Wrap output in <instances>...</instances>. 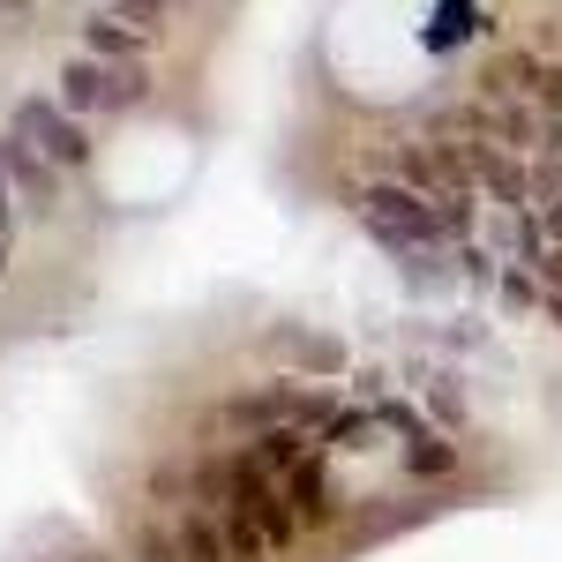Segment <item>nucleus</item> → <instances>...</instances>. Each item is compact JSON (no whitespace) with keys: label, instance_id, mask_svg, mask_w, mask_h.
Returning <instances> with one entry per match:
<instances>
[{"label":"nucleus","instance_id":"1","mask_svg":"<svg viewBox=\"0 0 562 562\" xmlns=\"http://www.w3.org/2000/svg\"><path fill=\"white\" fill-rule=\"evenodd\" d=\"M352 211H360V225H368V240H383L390 256H420V248H442V240H458V225H450V203L420 195L413 180H368V188L352 195Z\"/></svg>","mask_w":562,"mask_h":562},{"label":"nucleus","instance_id":"2","mask_svg":"<svg viewBox=\"0 0 562 562\" xmlns=\"http://www.w3.org/2000/svg\"><path fill=\"white\" fill-rule=\"evenodd\" d=\"M8 135L38 143V150L53 158V166H60V173H83V166H90V128H83V113H68L53 90H31V98H15V113H8Z\"/></svg>","mask_w":562,"mask_h":562},{"label":"nucleus","instance_id":"3","mask_svg":"<svg viewBox=\"0 0 562 562\" xmlns=\"http://www.w3.org/2000/svg\"><path fill=\"white\" fill-rule=\"evenodd\" d=\"M0 158H8V188H15V211L23 217H53L60 211V166L45 158L38 143H23V135H0Z\"/></svg>","mask_w":562,"mask_h":562},{"label":"nucleus","instance_id":"4","mask_svg":"<svg viewBox=\"0 0 562 562\" xmlns=\"http://www.w3.org/2000/svg\"><path fill=\"white\" fill-rule=\"evenodd\" d=\"M278 487H285V503L301 510L307 532H323V525L338 518V495H330V458H323V442H315V450H307V458H301L285 480H278Z\"/></svg>","mask_w":562,"mask_h":562},{"label":"nucleus","instance_id":"5","mask_svg":"<svg viewBox=\"0 0 562 562\" xmlns=\"http://www.w3.org/2000/svg\"><path fill=\"white\" fill-rule=\"evenodd\" d=\"M53 98L68 105V113H83V121H105L113 113V60H60V83H53Z\"/></svg>","mask_w":562,"mask_h":562},{"label":"nucleus","instance_id":"6","mask_svg":"<svg viewBox=\"0 0 562 562\" xmlns=\"http://www.w3.org/2000/svg\"><path fill=\"white\" fill-rule=\"evenodd\" d=\"M307 450H315V428H307V420H285V428H262V435H248V458H256L262 473H293V465H301Z\"/></svg>","mask_w":562,"mask_h":562},{"label":"nucleus","instance_id":"7","mask_svg":"<svg viewBox=\"0 0 562 562\" xmlns=\"http://www.w3.org/2000/svg\"><path fill=\"white\" fill-rule=\"evenodd\" d=\"M83 45L98 53V60H143V53H150V31H143V23H128V15H90V23H83Z\"/></svg>","mask_w":562,"mask_h":562},{"label":"nucleus","instance_id":"8","mask_svg":"<svg viewBox=\"0 0 562 562\" xmlns=\"http://www.w3.org/2000/svg\"><path fill=\"white\" fill-rule=\"evenodd\" d=\"M180 555L188 562H233L225 518H217V510H180Z\"/></svg>","mask_w":562,"mask_h":562},{"label":"nucleus","instance_id":"9","mask_svg":"<svg viewBox=\"0 0 562 562\" xmlns=\"http://www.w3.org/2000/svg\"><path fill=\"white\" fill-rule=\"evenodd\" d=\"M397 473L405 480H458V450L442 442V435H405V458H397Z\"/></svg>","mask_w":562,"mask_h":562},{"label":"nucleus","instance_id":"10","mask_svg":"<svg viewBox=\"0 0 562 562\" xmlns=\"http://www.w3.org/2000/svg\"><path fill=\"white\" fill-rule=\"evenodd\" d=\"M278 346H285V352H301L315 375H338V368H346V346H338L330 330H278Z\"/></svg>","mask_w":562,"mask_h":562},{"label":"nucleus","instance_id":"11","mask_svg":"<svg viewBox=\"0 0 562 562\" xmlns=\"http://www.w3.org/2000/svg\"><path fill=\"white\" fill-rule=\"evenodd\" d=\"M135 562H188L180 555V510L173 518H150L143 532H135Z\"/></svg>","mask_w":562,"mask_h":562},{"label":"nucleus","instance_id":"12","mask_svg":"<svg viewBox=\"0 0 562 562\" xmlns=\"http://www.w3.org/2000/svg\"><path fill=\"white\" fill-rule=\"evenodd\" d=\"M150 503L158 510H188V465H173V458L150 465Z\"/></svg>","mask_w":562,"mask_h":562},{"label":"nucleus","instance_id":"13","mask_svg":"<svg viewBox=\"0 0 562 562\" xmlns=\"http://www.w3.org/2000/svg\"><path fill=\"white\" fill-rule=\"evenodd\" d=\"M166 8H173V0H113V15H128V23H143V31H150Z\"/></svg>","mask_w":562,"mask_h":562},{"label":"nucleus","instance_id":"14","mask_svg":"<svg viewBox=\"0 0 562 562\" xmlns=\"http://www.w3.org/2000/svg\"><path fill=\"white\" fill-rule=\"evenodd\" d=\"M503 293H510V307H532V270H503Z\"/></svg>","mask_w":562,"mask_h":562},{"label":"nucleus","instance_id":"15","mask_svg":"<svg viewBox=\"0 0 562 562\" xmlns=\"http://www.w3.org/2000/svg\"><path fill=\"white\" fill-rule=\"evenodd\" d=\"M8 248H15V240H8V233H0V278H8Z\"/></svg>","mask_w":562,"mask_h":562}]
</instances>
